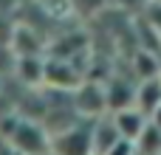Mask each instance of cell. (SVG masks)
<instances>
[{"instance_id":"6da1fadb","label":"cell","mask_w":161,"mask_h":155,"mask_svg":"<svg viewBox=\"0 0 161 155\" xmlns=\"http://www.w3.org/2000/svg\"><path fill=\"white\" fill-rule=\"evenodd\" d=\"M91 121L93 119H82V121H71L68 127L57 130L48 150L51 155H93L91 152Z\"/></svg>"},{"instance_id":"7a4b0ae2","label":"cell","mask_w":161,"mask_h":155,"mask_svg":"<svg viewBox=\"0 0 161 155\" xmlns=\"http://www.w3.org/2000/svg\"><path fill=\"white\" fill-rule=\"evenodd\" d=\"M8 141H11V147H14L20 155H40V152H48V144H51L48 133H45L40 124L28 121V119H20V121L14 124V130L8 133Z\"/></svg>"},{"instance_id":"3957f363","label":"cell","mask_w":161,"mask_h":155,"mask_svg":"<svg viewBox=\"0 0 161 155\" xmlns=\"http://www.w3.org/2000/svg\"><path fill=\"white\" fill-rule=\"evenodd\" d=\"M74 107L79 113V119H99L105 116L108 104H105V88L102 85H76L74 90Z\"/></svg>"},{"instance_id":"277c9868","label":"cell","mask_w":161,"mask_h":155,"mask_svg":"<svg viewBox=\"0 0 161 155\" xmlns=\"http://www.w3.org/2000/svg\"><path fill=\"white\" fill-rule=\"evenodd\" d=\"M110 121H113L119 138H125V141H130V144H133V141L142 136V130L147 127V116H144L139 107H133V104L113 110V113H110Z\"/></svg>"},{"instance_id":"5b68a950","label":"cell","mask_w":161,"mask_h":155,"mask_svg":"<svg viewBox=\"0 0 161 155\" xmlns=\"http://www.w3.org/2000/svg\"><path fill=\"white\" fill-rule=\"evenodd\" d=\"M161 104V76H144L133 88V107H139L144 116H150Z\"/></svg>"},{"instance_id":"8992f818","label":"cell","mask_w":161,"mask_h":155,"mask_svg":"<svg viewBox=\"0 0 161 155\" xmlns=\"http://www.w3.org/2000/svg\"><path fill=\"white\" fill-rule=\"evenodd\" d=\"M102 155H136V150H133L130 141H116L108 152H102Z\"/></svg>"},{"instance_id":"52a82bcc","label":"cell","mask_w":161,"mask_h":155,"mask_svg":"<svg viewBox=\"0 0 161 155\" xmlns=\"http://www.w3.org/2000/svg\"><path fill=\"white\" fill-rule=\"evenodd\" d=\"M147 121H150L153 127H158V130H161V104L153 110V113H150V116H147Z\"/></svg>"},{"instance_id":"ba28073f","label":"cell","mask_w":161,"mask_h":155,"mask_svg":"<svg viewBox=\"0 0 161 155\" xmlns=\"http://www.w3.org/2000/svg\"><path fill=\"white\" fill-rule=\"evenodd\" d=\"M158 155H161V152H158Z\"/></svg>"}]
</instances>
